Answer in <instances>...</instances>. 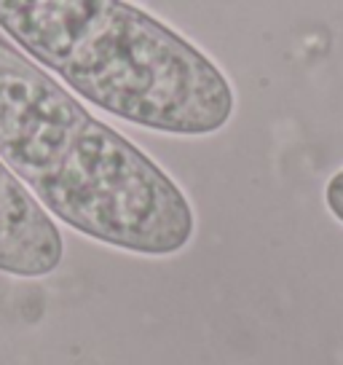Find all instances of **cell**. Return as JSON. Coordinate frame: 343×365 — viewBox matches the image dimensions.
Returning <instances> with one entry per match:
<instances>
[{
  "label": "cell",
  "mask_w": 343,
  "mask_h": 365,
  "mask_svg": "<svg viewBox=\"0 0 343 365\" xmlns=\"http://www.w3.org/2000/svg\"><path fill=\"white\" fill-rule=\"evenodd\" d=\"M0 159L48 215L89 240L153 258L194 240L180 185L30 59L0 65Z\"/></svg>",
  "instance_id": "obj_1"
},
{
  "label": "cell",
  "mask_w": 343,
  "mask_h": 365,
  "mask_svg": "<svg viewBox=\"0 0 343 365\" xmlns=\"http://www.w3.org/2000/svg\"><path fill=\"white\" fill-rule=\"evenodd\" d=\"M0 30L86 103L142 129L215 135L236 108L226 73L129 0H0Z\"/></svg>",
  "instance_id": "obj_2"
},
{
  "label": "cell",
  "mask_w": 343,
  "mask_h": 365,
  "mask_svg": "<svg viewBox=\"0 0 343 365\" xmlns=\"http://www.w3.org/2000/svg\"><path fill=\"white\" fill-rule=\"evenodd\" d=\"M65 258V240L54 217L0 159V272L46 277Z\"/></svg>",
  "instance_id": "obj_3"
},
{
  "label": "cell",
  "mask_w": 343,
  "mask_h": 365,
  "mask_svg": "<svg viewBox=\"0 0 343 365\" xmlns=\"http://www.w3.org/2000/svg\"><path fill=\"white\" fill-rule=\"evenodd\" d=\"M324 205L332 212L335 220L343 223V170H338L327 180V188H324Z\"/></svg>",
  "instance_id": "obj_4"
}]
</instances>
